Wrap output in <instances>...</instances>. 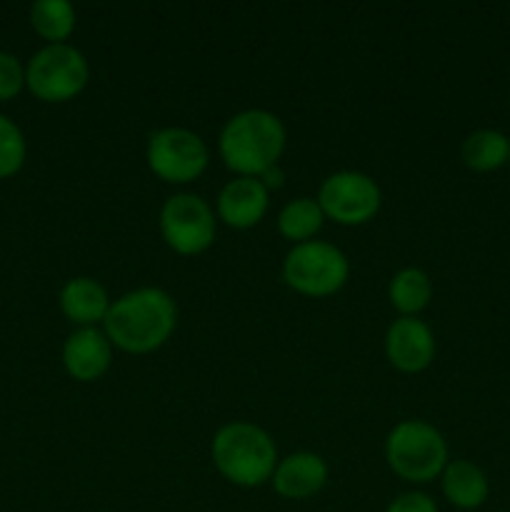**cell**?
<instances>
[{"label": "cell", "instance_id": "6da1fadb", "mask_svg": "<svg viewBox=\"0 0 510 512\" xmlns=\"http://www.w3.org/2000/svg\"><path fill=\"white\" fill-rule=\"evenodd\" d=\"M103 325L115 348L145 355L168 343L178 325V308L165 290L138 288L110 305Z\"/></svg>", "mask_w": 510, "mask_h": 512}, {"label": "cell", "instance_id": "7a4b0ae2", "mask_svg": "<svg viewBox=\"0 0 510 512\" xmlns=\"http://www.w3.org/2000/svg\"><path fill=\"white\" fill-rule=\"evenodd\" d=\"M285 125L270 110L250 108L233 115L220 130V158L233 173L258 178L278 165L285 150Z\"/></svg>", "mask_w": 510, "mask_h": 512}, {"label": "cell", "instance_id": "3957f363", "mask_svg": "<svg viewBox=\"0 0 510 512\" xmlns=\"http://www.w3.org/2000/svg\"><path fill=\"white\" fill-rule=\"evenodd\" d=\"M213 463L228 483L258 488L273 478L278 448L263 428L253 423H228L213 438Z\"/></svg>", "mask_w": 510, "mask_h": 512}, {"label": "cell", "instance_id": "277c9868", "mask_svg": "<svg viewBox=\"0 0 510 512\" xmlns=\"http://www.w3.org/2000/svg\"><path fill=\"white\" fill-rule=\"evenodd\" d=\"M385 460L398 478L408 483H430L448 465V445L433 425L403 420L385 440Z\"/></svg>", "mask_w": 510, "mask_h": 512}, {"label": "cell", "instance_id": "5b68a950", "mask_svg": "<svg viewBox=\"0 0 510 512\" xmlns=\"http://www.w3.org/2000/svg\"><path fill=\"white\" fill-rule=\"evenodd\" d=\"M350 275L343 250L323 240L298 243L283 260V278L295 293L308 298H325L338 293Z\"/></svg>", "mask_w": 510, "mask_h": 512}, {"label": "cell", "instance_id": "8992f818", "mask_svg": "<svg viewBox=\"0 0 510 512\" xmlns=\"http://www.w3.org/2000/svg\"><path fill=\"white\" fill-rule=\"evenodd\" d=\"M90 68L85 55L68 43L45 45L25 68V85L45 103H65L83 93Z\"/></svg>", "mask_w": 510, "mask_h": 512}, {"label": "cell", "instance_id": "52a82bcc", "mask_svg": "<svg viewBox=\"0 0 510 512\" xmlns=\"http://www.w3.org/2000/svg\"><path fill=\"white\" fill-rule=\"evenodd\" d=\"M208 145L188 128H160L148 135L145 160L165 183H193L208 168Z\"/></svg>", "mask_w": 510, "mask_h": 512}, {"label": "cell", "instance_id": "ba28073f", "mask_svg": "<svg viewBox=\"0 0 510 512\" xmlns=\"http://www.w3.org/2000/svg\"><path fill=\"white\" fill-rule=\"evenodd\" d=\"M160 233L175 253L200 255L215 240V215L200 195H170L160 208Z\"/></svg>", "mask_w": 510, "mask_h": 512}, {"label": "cell", "instance_id": "9c48e42d", "mask_svg": "<svg viewBox=\"0 0 510 512\" xmlns=\"http://www.w3.org/2000/svg\"><path fill=\"white\" fill-rule=\"evenodd\" d=\"M378 183L358 170H340L328 175L320 185L318 205L325 218L340 225H363L380 210Z\"/></svg>", "mask_w": 510, "mask_h": 512}, {"label": "cell", "instance_id": "30bf717a", "mask_svg": "<svg viewBox=\"0 0 510 512\" xmlns=\"http://www.w3.org/2000/svg\"><path fill=\"white\" fill-rule=\"evenodd\" d=\"M385 355L400 373H420L435 358L433 330L418 318H398L385 333Z\"/></svg>", "mask_w": 510, "mask_h": 512}, {"label": "cell", "instance_id": "8fae6325", "mask_svg": "<svg viewBox=\"0 0 510 512\" xmlns=\"http://www.w3.org/2000/svg\"><path fill=\"white\" fill-rule=\"evenodd\" d=\"M110 363H113V343L105 330L80 328L65 340L63 365L70 378L80 383H93L108 373Z\"/></svg>", "mask_w": 510, "mask_h": 512}, {"label": "cell", "instance_id": "7c38bea8", "mask_svg": "<svg viewBox=\"0 0 510 512\" xmlns=\"http://www.w3.org/2000/svg\"><path fill=\"white\" fill-rule=\"evenodd\" d=\"M268 210V188L258 178L238 175L218 195V215L235 230H248L263 220Z\"/></svg>", "mask_w": 510, "mask_h": 512}, {"label": "cell", "instance_id": "4fadbf2b", "mask_svg": "<svg viewBox=\"0 0 510 512\" xmlns=\"http://www.w3.org/2000/svg\"><path fill=\"white\" fill-rule=\"evenodd\" d=\"M273 488L280 498L305 500L320 493L328 480V465L315 453H293L275 465Z\"/></svg>", "mask_w": 510, "mask_h": 512}, {"label": "cell", "instance_id": "5bb4252c", "mask_svg": "<svg viewBox=\"0 0 510 512\" xmlns=\"http://www.w3.org/2000/svg\"><path fill=\"white\" fill-rule=\"evenodd\" d=\"M108 290L93 278H73L60 290V310L70 323L80 328H93L95 323L105 320L110 310Z\"/></svg>", "mask_w": 510, "mask_h": 512}, {"label": "cell", "instance_id": "9a60e30c", "mask_svg": "<svg viewBox=\"0 0 510 512\" xmlns=\"http://www.w3.org/2000/svg\"><path fill=\"white\" fill-rule=\"evenodd\" d=\"M490 485L483 470L470 460H453L443 470V495L460 510H475L488 500Z\"/></svg>", "mask_w": 510, "mask_h": 512}, {"label": "cell", "instance_id": "2e32d148", "mask_svg": "<svg viewBox=\"0 0 510 512\" xmlns=\"http://www.w3.org/2000/svg\"><path fill=\"white\" fill-rule=\"evenodd\" d=\"M460 155L475 173H493L510 160V140L500 130H475L463 140Z\"/></svg>", "mask_w": 510, "mask_h": 512}, {"label": "cell", "instance_id": "e0dca14e", "mask_svg": "<svg viewBox=\"0 0 510 512\" xmlns=\"http://www.w3.org/2000/svg\"><path fill=\"white\" fill-rule=\"evenodd\" d=\"M388 298L403 318H415L420 310L428 308L430 298H433V283L425 270L405 268L390 280Z\"/></svg>", "mask_w": 510, "mask_h": 512}, {"label": "cell", "instance_id": "ac0fdd59", "mask_svg": "<svg viewBox=\"0 0 510 512\" xmlns=\"http://www.w3.org/2000/svg\"><path fill=\"white\" fill-rule=\"evenodd\" d=\"M323 210H320L318 200L313 198H298L290 200L278 215V230L283 238L298 243H308L320 228H323Z\"/></svg>", "mask_w": 510, "mask_h": 512}, {"label": "cell", "instance_id": "d6986e66", "mask_svg": "<svg viewBox=\"0 0 510 512\" xmlns=\"http://www.w3.org/2000/svg\"><path fill=\"white\" fill-rule=\"evenodd\" d=\"M30 23L50 45L63 43L75 28V8L68 0H38L30 8Z\"/></svg>", "mask_w": 510, "mask_h": 512}, {"label": "cell", "instance_id": "ffe728a7", "mask_svg": "<svg viewBox=\"0 0 510 512\" xmlns=\"http://www.w3.org/2000/svg\"><path fill=\"white\" fill-rule=\"evenodd\" d=\"M25 163V138L18 125L0 115V178H10Z\"/></svg>", "mask_w": 510, "mask_h": 512}, {"label": "cell", "instance_id": "44dd1931", "mask_svg": "<svg viewBox=\"0 0 510 512\" xmlns=\"http://www.w3.org/2000/svg\"><path fill=\"white\" fill-rule=\"evenodd\" d=\"M25 70L15 55L0 50V100H10L23 90Z\"/></svg>", "mask_w": 510, "mask_h": 512}, {"label": "cell", "instance_id": "7402d4cb", "mask_svg": "<svg viewBox=\"0 0 510 512\" xmlns=\"http://www.w3.org/2000/svg\"><path fill=\"white\" fill-rule=\"evenodd\" d=\"M385 512H438V508H435V500L425 493H405L395 498Z\"/></svg>", "mask_w": 510, "mask_h": 512}, {"label": "cell", "instance_id": "603a6c76", "mask_svg": "<svg viewBox=\"0 0 510 512\" xmlns=\"http://www.w3.org/2000/svg\"><path fill=\"white\" fill-rule=\"evenodd\" d=\"M258 180L268 190L270 188H280V185H283V170H280L278 165H273V168H268V170H265V173H260Z\"/></svg>", "mask_w": 510, "mask_h": 512}, {"label": "cell", "instance_id": "cb8c5ba5", "mask_svg": "<svg viewBox=\"0 0 510 512\" xmlns=\"http://www.w3.org/2000/svg\"><path fill=\"white\" fill-rule=\"evenodd\" d=\"M508 163H510V160H508Z\"/></svg>", "mask_w": 510, "mask_h": 512}]
</instances>
